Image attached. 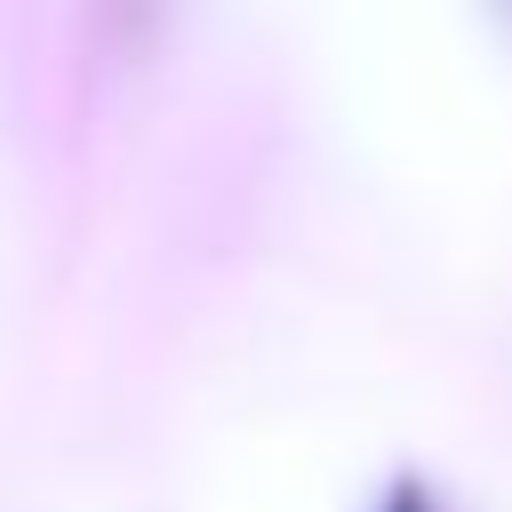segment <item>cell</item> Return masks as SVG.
Wrapping results in <instances>:
<instances>
[{"instance_id":"cell-1","label":"cell","mask_w":512,"mask_h":512,"mask_svg":"<svg viewBox=\"0 0 512 512\" xmlns=\"http://www.w3.org/2000/svg\"><path fill=\"white\" fill-rule=\"evenodd\" d=\"M384 512H440V504H432V488H416V480H400V488L384 496Z\"/></svg>"}]
</instances>
